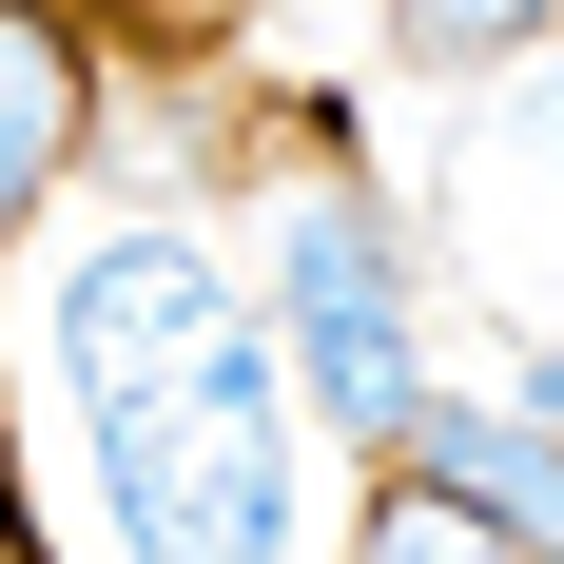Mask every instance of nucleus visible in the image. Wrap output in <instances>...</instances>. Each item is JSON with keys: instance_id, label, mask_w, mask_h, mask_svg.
<instances>
[{"instance_id": "obj_1", "label": "nucleus", "mask_w": 564, "mask_h": 564, "mask_svg": "<svg viewBox=\"0 0 564 564\" xmlns=\"http://www.w3.org/2000/svg\"><path fill=\"white\" fill-rule=\"evenodd\" d=\"M98 487L137 564H292V350L215 332L195 370L98 409Z\"/></svg>"}, {"instance_id": "obj_2", "label": "nucleus", "mask_w": 564, "mask_h": 564, "mask_svg": "<svg viewBox=\"0 0 564 564\" xmlns=\"http://www.w3.org/2000/svg\"><path fill=\"white\" fill-rule=\"evenodd\" d=\"M273 350H292V409L350 429V448H409L429 429V332H409V253L370 195H292L273 215Z\"/></svg>"}, {"instance_id": "obj_3", "label": "nucleus", "mask_w": 564, "mask_h": 564, "mask_svg": "<svg viewBox=\"0 0 564 564\" xmlns=\"http://www.w3.org/2000/svg\"><path fill=\"white\" fill-rule=\"evenodd\" d=\"M215 332H253V312H234V273L195 253V234H98V253L58 273V390H78V409L195 370Z\"/></svg>"}, {"instance_id": "obj_4", "label": "nucleus", "mask_w": 564, "mask_h": 564, "mask_svg": "<svg viewBox=\"0 0 564 564\" xmlns=\"http://www.w3.org/2000/svg\"><path fill=\"white\" fill-rule=\"evenodd\" d=\"M58 156H78V40L40 0H0V234L58 195Z\"/></svg>"}, {"instance_id": "obj_5", "label": "nucleus", "mask_w": 564, "mask_h": 564, "mask_svg": "<svg viewBox=\"0 0 564 564\" xmlns=\"http://www.w3.org/2000/svg\"><path fill=\"white\" fill-rule=\"evenodd\" d=\"M350 564H545V545H525V525H487L467 487H429V467H409L390 507H370V545H350Z\"/></svg>"}, {"instance_id": "obj_6", "label": "nucleus", "mask_w": 564, "mask_h": 564, "mask_svg": "<svg viewBox=\"0 0 564 564\" xmlns=\"http://www.w3.org/2000/svg\"><path fill=\"white\" fill-rule=\"evenodd\" d=\"M390 40L467 78V58H525V40H564V0H390Z\"/></svg>"}, {"instance_id": "obj_7", "label": "nucleus", "mask_w": 564, "mask_h": 564, "mask_svg": "<svg viewBox=\"0 0 564 564\" xmlns=\"http://www.w3.org/2000/svg\"><path fill=\"white\" fill-rule=\"evenodd\" d=\"M525 137H545V156H564V58H545V98H525Z\"/></svg>"}, {"instance_id": "obj_8", "label": "nucleus", "mask_w": 564, "mask_h": 564, "mask_svg": "<svg viewBox=\"0 0 564 564\" xmlns=\"http://www.w3.org/2000/svg\"><path fill=\"white\" fill-rule=\"evenodd\" d=\"M0 564H20V507H0Z\"/></svg>"}]
</instances>
